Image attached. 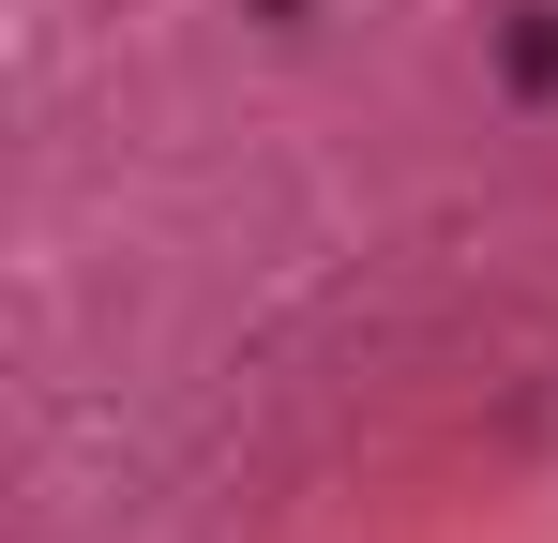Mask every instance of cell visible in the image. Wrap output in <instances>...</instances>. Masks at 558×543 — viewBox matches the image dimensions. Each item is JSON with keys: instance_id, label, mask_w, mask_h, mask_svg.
I'll use <instances>...</instances> for the list:
<instances>
[{"instance_id": "cell-1", "label": "cell", "mask_w": 558, "mask_h": 543, "mask_svg": "<svg viewBox=\"0 0 558 543\" xmlns=\"http://www.w3.org/2000/svg\"><path fill=\"white\" fill-rule=\"evenodd\" d=\"M498 61H513V90H558V0L513 15V46H498Z\"/></svg>"}]
</instances>
